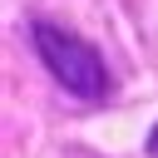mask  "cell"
I'll list each match as a JSON object with an SVG mask.
<instances>
[{
  "label": "cell",
  "instance_id": "6da1fadb",
  "mask_svg": "<svg viewBox=\"0 0 158 158\" xmlns=\"http://www.w3.org/2000/svg\"><path fill=\"white\" fill-rule=\"evenodd\" d=\"M30 40H35L40 64L49 69V79H54L64 94H74V99H84V104H104V99L114 94V74H109L104 54H99L84 35H74V30L54 25V20H30Z\"/></svg>",
  "mask_w": 158,
  "mask_h": 158
},
{
  "label": "cell",
  "instance_id": "7a4b0ae2",
  "mask_svg": "<svg viewBox=\"0 0 158 158\" xmlns=\"http://www.w3.org/2000/svg\"><path fill=\"white\" fill-rule=\"evenodd\" d=\"M143 148H148V158H158V123L148 128V138H143Z\"/></svg>",
  "mask_w": 158,
  "mask_h": 158
}]
</instances>
